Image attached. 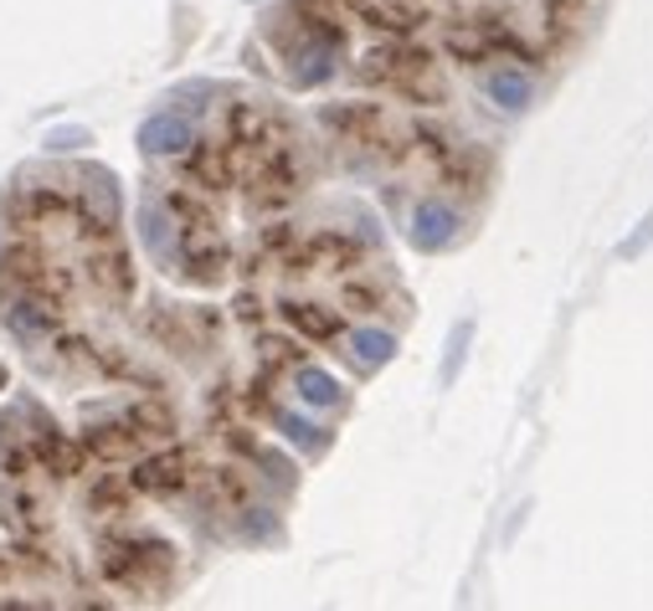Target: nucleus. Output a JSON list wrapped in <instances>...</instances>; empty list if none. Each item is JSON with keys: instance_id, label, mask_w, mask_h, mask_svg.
Returning <instances> with one entry per match:
<instances>
[{"instance_id": "f257e3e1", "label": "nucleus", "mask_w": 653, "mask_h": 611, "mask_svg": "<svg viewBox=\"0 0 653 611\" xmlns=\"http://www.w3.org/2000/svg\"><path fill=\"white\" fill-rule=\"evenodd\" d=\"M355 82L371 93L401 98L412 108H442L448 104V78L442 62L427 47H417L412 37H381L371 52L355 62Z\"/></svg>"}, {"instance_id": "f03ea898", "label": "nucleus", "mask_w": 653, "mask_h": 611, "mask_svg": "<svg viewBox=\"0 0 653 611\" xmlns=\"http://www.w3.org/2000/svg\"><path fill=\"white\" fill-rule=\"evenodd\" d=\"M98 565H104V575L119 585V591H160L165 575H170V545L119 534V540H104Z\"/></svg>"}, {"instance_id": "7ed1b4c3", "label": "nucleus", "mask_w": 653, "mask_h": 611, "mask_svg": "<svg viewBox=\"0 0 653 611\" xmlns=\"http://www.w3.org/2000/svg\"><path fill=\"white\" fill-rule=\"evenodd\" d=\"M366 253H371V247H366L355 231L324 226V231H314V237L289 257V267H294V273H330V278H345V273H355V267L366 263Z\"/></svg>"}, {"instance_id": "20e7f679", "label": "nucleus", "mask_w": 653, "mask_h": 611, "mask_svg": "<svg viewBox=\"0 0 653 611\" xmlns=\"http://www.w3.org/2000/svg\"><path fill=\"white\" fill-rule=\"evenodd\" d=\"M227 145H232V155H237V160H253V155L283 149V145H294V139H289L283 119H273L267 108H257V104H232V108H227Z\"/></svg>"}, {"instance_id": "39448f33", "label": "nucleus", "mask_w": 653, "mask_h": 611, "mask_svg": "<svg viewBox=\"0 0 653 611\" xmlns=\"http://www.w3.org/2000/svg\"><path fill=\"white\" fill-rule=\"evenodd\" d=\"M181 170H186V186L201 196H227L242 186V160L232 155V145H191L181 155Z\"/></svg>"}, {"instance_id": "423d86ee", "label": "nucleus", "mask_w": 653, "mask_h": 611, "mask_svg": "<svg viewBox=\"0 0 653 611\" xmlns=\"http://www.w3.org/2000/svg\"><path fill=\"white\" fill-rule=\"evenodd\" d=\"M597 21V0H540V47L550 57L576 47Z\"/></svg>"}, {"instance_id": "0eeeda50", "label": "nucleus", "mask_w": 653, "mask_h": 611, "mask_svg": "<svg viewBox=\"0 0 653 611\" xmlns=\"http://www.w3.org/2000/svg\"><path fill=\"white\" fill-rule=\"evenodd\" d=\"M191 452L186 447H165V452H149V457H139L129 473V489L134 493H155V499H170V493H181L191 483Z\"/></svg>"}, {"instance_id": "6e6552de", "label": "nucleus", "mask_w": 653, "mask_h": 611, "mask_svg": "<svg viewBox=\"0 0 653 611\" xmlns=\"http://www.w3.org/2000/svg\"><path fill=\"white\" fill-rule=\"evenodd\" d=\"M458 226H464V211L454 200H417L412 206V247L417 253H442L458 242Z\"/></svg>"}, {"instance_id": "1a4fd4ad", "label": "nucleus", "mask_w": 653, "mask_h": 611, "mask_svg": "<svg viewBox=\"0 0 653 611\" xmlns=\"http://www.w3.org/2000/svg\"><path fill=\"white\" fill-rule=\"evenodd\" d=\"M279 319L289 324V329H294L304 345H330V339H340V329H345L340 308L320 304V298H283V304H279Z\"/></svg>"}, {"instance_id": "9d476101", "label": "nucleus", "mask_w": 653, "mask_h": 611, "mask_svg": "<svg viewBox=\"0 0 653 611\" xmlns=\"http://www.w3.org/2000/svg\"><path fill=\"white\" fill-rule=\"evenodd\" d=\"M283 57H289V78H294L299 88H320V82H334V78H340V62H345V52L320 47V41H309V37H299L294 47H283Z\"/></svg>"}, {"instance_id": "9b49d317", "label": "nucleus", "mask_w": 653, "mask_h": 611, "mask_svg": "<svg viewBox=\"0 0 653 611\" xmlns=\"http://www.w3.org/2000/svg\"><path fill=\"white\" fill-rule=\"evenodd\" d=\"M88 278H94V288L108 293V298H129V293H134L129 253H124L114 237H104V247H98V253H88Z\"/></svg>"}, {"instance_id": "f8f14e48", "label": "nucleus", "mask_w": 653, "mask_h": 611, "mask_svg": "<svg viewBox=\"0 0 653 611\" xmlns=\"http://www.w3.org/2000/svg\"><path fill=\"white\" fill-rule=\"evenodd\" d=\"M191 145H196V134H191V124L181 119V114H155V119L139 124V149H145V155H155V160L186 155Z\"/></svg>"}, {"instance_id": "ddd939ff", "label": "nucleus", "mask_w": 653, "mask_h": 611, "mask_svg": "<svg viewBox=\"0 0 653 611\" xmlns=\"http://www.w3.org/2000/svg\"><path fill=\"white\" fill-rule=\"evenodd\" d=\"M484 93H489L494 108L520 114V108L535 104V78L530 72H520V62L515 67H489V72H484Z\"/></svg>"}, {"instance_id": "4468645a", "label": "nucleus", "mask_w": 653, "mask_h": 611, "mask_svg": "<svg viewBox=\"0 0 653 611\" xmlns=\"http://www.w3.org/2000/svg\"><path fill=\"white\" fill-rule=\"evenodd\" d=\"M345 355L360 371H381L387 359H397V334L381 329V324H355V329L345 334Z\"/></svg>"}, {"instance_id": "2eb2a0df", "label": "nucleus", "mask_w": 653, "mask_h": 611, "mask_svg": "<svg viewBox=\"0 0 653 611\" xmlns=\"http://www.w3.org/2000/svg\"><path fill=\"white\" fill-rule=\"evenodd\" d=\"M294 396H299V406L304 412H334L340 401H345V391H340V381H334L324 365H299L294 371Z\"/></svg>"}, {"instance_id": "dca6fc26", "label": "nucleus", "mask_w": 653, "mask_h": 611, "mask_svg": "<svg viewBox=\"0 0 653 611\" xmlns=\"http://www.w3.org/2000/svg\"><path fill=\"white\" fill-rule=\"evenodd\" d=\"M6 324H11L21 339H41V334L57 329V304L52 298H37V293H21L11 304V314H6Z\"/></svg>"}, {"instance_id": "f3484780", "label": "nucleus", "mask_w": 653, "mask_h": 611, "mask_svg": "<svg viewBox=\"0 0 653 611\" xmlns=\"http://www.w3.org/2000/svg\"><path fill=\"white\" fill-rule=\"evenodd\" d=\"M267 422L279 426L283 437L294 442V447H304V452H320V447H330V426L309 422L304 412H289V406H267Z\"/></svg>"}, {"instance_id": "a211bd4d", "label": "nucleus", "mask_w": 653, "mask_h": 611, "mask_svg": "<svg viewBox=\"0 0 653 611\" xmlns=\"http://www.w3.org/2000/svg\"><path fill=\"white\" fill-rule=\"evenodd\" d=\"M139 237H145V247L160 257V263L175 257V216L165 211L160 200H145V206H139Z\"/></svg>"}, {"instance_id": "6ab92c4d", "label": "nucleus", "mask_w": 653, "mask_h": 611, "mask_svg": "<svg viewBox=\"0 0 653 611\" xmlns=\"http://www.w3.org/2000/svg\"><path fill=\"white\" fill-rule=\"evenodd\" d=\"M381 304H387V283L366 278V267L345 273V283H340V308H345V314H376Z\"/></svg>"}, {"instance_id": "aec40b11", "label": "nucleus", "mask_w": 653, "mask_h": 611, "mask_svg": "<svg viewBox=\"0 0 653 611\" xmlns=\"http://www.w3.org/2000/svg\"><path fill=\"white\" fill-rule=\"evenodd\" d=\"M283 365H294V371L304 365V339H299V334H294V339H283V334H279V339H263V371L279 375Z\"/></svg>"}, {"instance_id": "412c9836", "label": "nucleus", "mask_w": 653, "mask_h": 611, "mask_svg": "<svg viewBox=\"0 0 653 611\" xmlns=\"http://www.w3.org/2000/svg\"><path fill=\"white\" fill-rule=\"evenodd\" d=\"M464 345H468V324H458V334H454V355H448V375H458V365H464Z\"/></svg>"}, {"instance_id": "4be33fe9", "label": "nucleus", "mask_w": 653, "mask_h": 611, "mask_svg": "<svg viewBox=\"0 0 653 611\" xmlns=\"http://www.w3.org/2000/svg\"><path fill=\"white\" fill-rule=\"evenodd\" d=\"M6 571H11V565H6V555H0V581H6Z\"/></svg>"}, {"instance_id": "5701e85b", "label": "nucleus", "mask_w": 653, "mask_h": 611, "mask_svg": "<svg viewBox=\"0 0 653 611\" xmlns=\"http://www.w3.org/2000/svg\"><path fill=\"white\" fill-rule=\"evenodd\" d=\"M340 6H345V11H350V6H355V0H340Z\"/></svg>"}]
</instances>
